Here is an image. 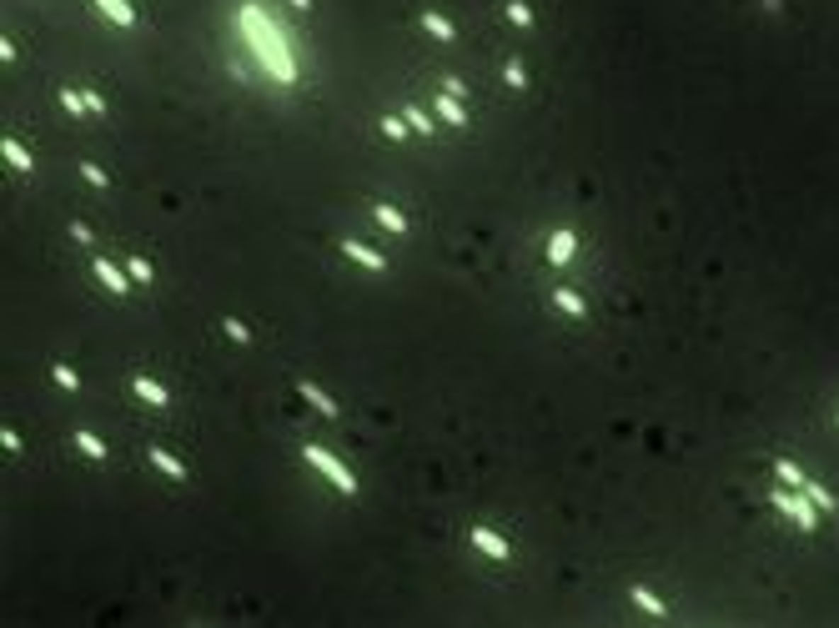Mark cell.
<instances>
[{
    "label": "cell",
    "instance_id": "cell-1",
    "mask_svg": "<svg viewBox=\"0 0 839 628\" xmlns=\"http://www.w3.org/2000/svg\"><path fill=\"white\" fill-rule=\"evenodd\" d=\"M307 463H312V468H322V473H327L332 483H337L342 493H357V478H352V473H347V468H342L337 458H327L322 447H307Z\"/></svg>",
    "mask_w": 839,
    "mask_h": 628
},
{
    "label": "cell",
    "instance_id": "cell-2",
    "mask_svg": "<svg viewBox=\"0 0 839 628\" xmlns=\"http://www.w3.org/2000/svg\"><path fill=\"white\" fill-rule=\"evenodd\" d=\"M573 252H578V237L568 232V226H563V232H553V242H548V262H553V267H563Z\"/></svg>",
    "mask_w": 839,
    "mask_h": 628
},
{
    "label": "cell",
    "instance_id": "cell-3",
    "mask_svg": "<svg viewBox=\"0 0 839 628\" xmlns=\"http://www.w3.org/2000/svg\"><path fill=\"white\" fill-rule=\"evenodd\" d=\"M342 252L357 262V267H372V271H382L387 262H382V252H372V247H362V242H342Z\"/></svg>",
    "mask_w": 839,
    "mask_h": 628
},
{
    "label": "cell",
    "instance_id": "cell-4",
    "mask_svg": "<svg viewBox=\"0 0 839 628\" xmlns=\"http://www.w3.org/2000/svg\"><path fill=\"white\" fill-rule=\"evenodd\" d=\"M473 543H478L483 553H492V558H508V543H502L492 528H473Z\"/></svg>",
    "mask_w": 839,
    "mask_h": 628
},
{
    "label": "cell",
    "instance_id": "cell-5",
    "mask_svg": "<svg viewBox=\"0 0 839 628\" xmlns=\"http://www.w3.org/2000/svg\"><path fill=\"white\" fill-rule=\"evenodd\" d=\"M96 6H101L111 21H116V26H136V11L126 6V0H96Z\"/></svg>",
    "mask_w": 839,
    "mask_h": 628
},
{
    "label": "cell",
    "instance_id": "cell-6",
    "mask_svg": "<svg viewBox=\"0 0 839 628\" xmlns=\"http://www.w3.org/2000/svg\"><path fill=\"white\" fill-rule=\"evenodd\" d=\"M136 392L146 397V403H156V408H161V403H171V392H166L161 382H151V377H136Z\"/></svg>",
    "mask_w": 839,
    "mask_h": 628
},
{
    "label": "cell",
    "instance_id": "cell-7",
    "mask_svg": "<svg viewBox=\"0 0 839 628\" xmlns=\"http://www.w3.org/2000/svg\"><path fill=\"white\" fill-rule=\"evenodd\" d=\"M437 111H442V116L453 121V126H468V116L458 111V101H453V96H437Z\"/></svg>",
    "mask_w": 839,
    "mask_h": 628
},
{
    "label": "cell",
    "instance_id": "cell-8",
    "mask_svg": "<svg viewBox=\"0 0 839 628\" xmlns=\"http://www.w3.org/2000/svg\"><path fill=\"white\" fill-rule=\"evenodd\" d=\"M151 463H156L161 473H171V478H186V468H181L176 458H171V452H151Z\"/></svg>",
    "mask_w": 839,
    "mask_h": 628
},
{
    "label": "cell",
    "instance_id": "cell-9",
    "mask_svg": "<svg viewBox=\"0 0 839 628\" xmlns=\"http://www.w3.org/2000/svg\"><path fill=\"white\" fill-rule=\"evenodd\" d=\"M372 211H377V221H382V226H393V232H407V221L398 216V206H372Z\"/></svg>",
    "mask_w": 839,
    "mask_h": 628
},
{
    "label": "cell",
    "instance_id": "cell-10",
    "mask_svg": "<svg viewBox=\"0 0 839 628\" xmlns=\"http://www.w3.org/2000/svg\"><path fill=\"white\" fill-rule=\"evenodd\" d=\"M422 26H427L432 35H442V40H453V26H447L442 16H432V11H422Z\"/></svg>",
    "mask_w": 839,
    "mask_h": 628
},
{
    "label": "cell",
    "instance_id": "cell-11",
    "mask_svg": "<svg viewBox=\"0 0 839 628\" xmlns=\"http://www.w3.org/2000/svg\"><path fill=\"white\" fill-rule=\"evenodd\" d=\"M553 302H558V307H563V312H573V317H583V297H578V292H568V287H563V292H558Z\"/></svg>",
    "mask_w": 839,
    "mask_h": 628
},
{
    "label": "cell",
    "instance_id": "cell-12",
    "mask_svg": "<svg viewBox=\"0 0 839 628\" xmlns=\"http://www.w3.org/2000/svg\"><path fill=\"white\" fill-rule=\"evenodd\" d=\"M96 271H101V281H106V287H111V292H126V281L116 276V267H106L101 257H96Z\"/></svg>",
    "mask_w": 839,
    "mask_h": 628
},
{
    "label": "cell",
    "instance_id": "cell-13",
    "mask_svg": "<svg viewBox=\"0 0 839 628\" xmlns=\"http://www.w3.org/2000/svg\"><path fill=\"white\" fill-rule=\"evenodd\" d=\"M76 447H81V452H91V458H106L101 437H91V432H76Z\"/></svg>",
    "mask_w": 839,
    "mask_h": 628
},
{
    "label": "cell",
    "instance_id": "cell-14",
    "mask_svg": "<svg viewBox=\"0 0 839 628\" xmlns=\"http://www.w3.org/2000/svg\"><path fill=\"white\" fill-rule=\"evenodd\" d=\"M6 161H16L21 171H30V156H26V151H21V146H16L11 136H6Z\"/></svg>",
    "mask_w": 839,
    "mask_h": 628
},
{
    "label": "cell",
    "instance_id": "cell-15",
    "mask_svg": "<svg viewBox=\"0 0 839 628\" xmlns=\"http://www.w3.org/2000/svg\"><path fill=\"white\" fill-rule=\"evenodd\" d=\"M508 21H513V26H533V16H528V6H518V0H513V6H508Z\"/></svg>",
    "mask_w": 839,
    "mask_h": 628
},
{
    "label": "cell",
    "instance_id": "cell-16",
    "mask_svg": "<svg viewBox=\"0 0 839 628\" xmlns=\"http://www.w3.org/2000/svg\"><path fill=\"white\" fill-rule=\"evenodd\" d=\"M126 267H131V276H141V281H151V262H141V257H126Z\"/></svg>",
    "mask_w": 839,
    "mask_h": 628
},
{
    "label": "cell",
    "instance_id": "cell-17",
    "mask_svg": "<svg viewBox=\"0 0 839 628\" xmlns=\"http://www.w3.org/2000/svg\"><path fill=\"white\" fill-rule=\"evenodd\" d=\"M407 121H412V131H422V136H432V121L422 116V111H407Z\"/></svg>",
    "mask_w": 839,
    "mask_h": 628
},
{
    "label": "cell",
    "instance_id": "cell-18",
    "mask_svg": "<svg viewBox=\"0 0 839 628\" xmlns=\"http://www.w3.org/2000/svg\"><path fill=\"white\" fill-rule=\"evenodd\" d=\"M634 598H638V608H648V613H663V603H658V598H648L643 588H634Z\"/></svg>",
    "mask_w": 839,
    "mask_h": 628
},
{
    "label": "cell",
    "instance_id": "cell-19",
    "mask_svg": "<svg viewBox=\"0 0 839 628\" xmlns=\"http://www.w3.org/2000/svg\"><path fill=\"white\" fill-rule=\"evenodd\" d=\"M302 392H307V397H312V403H317V408H322V413H337V408H332V403H327V397H322V392H317V387H312V382H307V387H302Z\"/></svg>",
    "mask_w": 839,
    "mask_h": 628
}]
</instances>
